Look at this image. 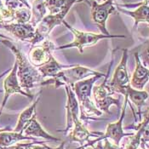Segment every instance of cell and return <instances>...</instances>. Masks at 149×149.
<instances>
[{
    "label": "cell",
    "instance_id": "cell-1",
    "mask_svg": "<svg viewBox=\"0 0 149 149\" xmlns=\"http://www.w3.org/2000/svg\"><path fill=\"white\" fill-rule=\"evenodd\" d=\"M79 0H45L46 9L49 14L36 26L34 37L29 42L32 46L40 44L46 38L51 31L64 21L72 5L78 3Z\"/></svg>",
    "mask_w": 149,
    "mask_h": 149
},
{
    "label": "cell",
    "instance_id": "cell-2",
    "mask_svg": "<svg viewBox=\"0 0 149 149\" xmlns=\"http://www.w3.org/2000/svg\"><path fill=\"white\" fill-rule=\"evenodd\" d=\"M1 44L10 49L15 57V61L17 63V76L20 85L23 90L29 93L30 90L40 86L45 79L42 77L38 68L31 63L27 56H26L11 40L1 39Z\"/></svg>",
    "mask_w": 149,
    "mask_h": 149
},
{
    "label": "cell",
    "instance_id": "cell-3",
    "mask_svg": "<svg viewBox=\"0 0 149 149\" xmlns=\"http://www.w3.org/2000/svg\"><path fill=\"white\" fill-rule=\"evenodd\" d=\"M105 76H106L105 73L100 72L99 74L91 76L89 79L79 81L72 87H71L79 104L81 120H86V119L97 120L95 118H91L90 116H101L102 114V112L100 111L95 107V103H93L91 96L92 90L95 83Z\"/></svg>",
    "mask_w": 149,
    "mask_h": 149
},
{
    "label": "cell",
    "instance_id": "cell-4",
    "mask_svg": "<svg viewBox=\"0 0 149 149\" xmlns=\"http://www.w3.org/2000/svg\"><path fill=\"white\" fill-rule=\"evenodd\" d=\"M99 73L100 72L98 71L75 64L72 68L61 70L56 77L44 80L40 86L53 85L56 89L65 85L72 87L77 82L84 80L89 76H94Z\"/></svg>",
    "mask_w": 149,
    "mask_h": 149
},
{
    "label": "cell",
    "instance_id": "cell-5",
    "mask_svg": "<svg viewBox=\"0 0 149 149\" xmlns=\"http://www.w3.org/2000/svg\"><path fill=\"white\" fill-rule=\"evenodd\" d=\"M62 24L68 29L69 31L73 34L74 39L72 42L69 43L68 45L56 47L55 50L58 49H66L70 48H77L80 53L84 52V48L91 47V46L96 45L99 41L107 38H125V35H106L102 33H89V32H83L75 29L66 21H63Z\"/></svg>",
    "mask_w": 149,
    "mask_h": 149
},
{
    "label": "cell",
    "instance_id": "cell-6",
    "mask_svg": "<svg viewBox=\"0 0 149 149\" xmlns=\"http://www.w3.org/2000/svg\"><path fill=\"white\" fill-rule=\"evenodd\" d=\"M113 63V57L111 61V63L109 65L108 71L106 74V76L104 77V81L102 84L94 86L93 87V96H94V100H95V107L102 112H104L107 114H111L110 112V107L115 105L118 107V112L120 111L121 108V104H120V100L119 98H114L113 95L115 93L112 91L110 90V88L107 85V82H108V78H109V74L111 72L112 68V65Z\"/></svg>",
    "mask_w": 149,
    "mask_h": 149
},
{
    "label": "cell",
    "instance_id": "cell-7",
    "mask_svg": "<svg viewBox=\"0 0 149 149\" xmlns=\"http://www.w3.org/2000/svg\"><path fill=\"white\" fill-rule=\"evenodd\" d=\"M91 10V17L94 23L97 26L102 34L109 35V32L107 29L106 22L110 15L117 13L115 0H107L102 3H98L95 0L85 1Z\"/></svg>",
    "mask_w": 149,
    "mask_h": 149
},
{
    "label": "cell",
    "instance_id": "cell-8",
    "mask_svg": "<svg viewBox=\"0 0 149 149\" xmlns=\"http://www.w3.org/2000/svg\"><path fill=\"white\" fill-rule=\"evenodd\" d=\"M128 49H123V56L120 62L115 69L113 78L107 82V85L110 90L115 94H120L125 96L127 87L130 85V75L127 69V61H128Z\"/></svg>",
    "mask_w": 149,
    "mask_h": 149
},
{
    "label": "cell",
    "instance_id": "cell-9",
    "mask_svg": "<svg viewBox=\"0 0 149 149\" xmlns=\"http://www.w3.org/2000/svg\"><path fill=\"white\" fill-rule=\"evenodd\" d=\"M128 102H129V100H128L127 95H125L124 107L122 108V113H121L120 118H118V120L117 122H115V123L108 124L107 127V131H106L105 134H103L102 136H101L99 137H97L94 141H88V144H84L80 148L88 147V146H93L95 143H96L98 141H101L104 139H111V140H113L114 141L115 145L119 146V143H120V141L122 140V138L125 137V136H132L134 135V133H125L124 131V129H123V121H124V118H125V116Z\"/></svg>",
    "mask_w": 149,
    "mask_h": 149
},
{
    "label": "cell",
    "instance_id": "cell-10",
    "mask_svg": "<svg viewBox=\"0 0 149 149\" xmlns=\"http://www.w3.org/2000/svg\"><path fill=\"white\" fill-rule=\"evenodd\" d=\"M55 43L49 38H46L40 44L31 47L27 57L31 63L38 68L52 60L54 57L53 52L55 51Z\"/></svg>",
    "mask_w": 149,
    "mask_h": 149
},
{
    "label": "cell",
    "instance_id": "cell-11",
    "mask_svg": "<svg viewBox=\"0 0 149 149\" xmlns=\"http://www.w3.org/2000/svg\"><path fill=\"white\" fill-rule=\"evenodd\" d=\"M3 86L4 95H3L2 106L0 107V115L2 113L9 98L10 97V95H14V94H21L24 96L29 98L30 100L33 99V95L32 94H29V93L25 91L20 85L18 76H17V63H16V61H15V64L10 70V72L8 73V75L4 79L3 83Z\"/></svg>",
    "mask_w": 149,
    "mask_h": 149
},
{
    "label": "cell",
    "instance_id": "cell-12",
    "mask_svg": "<svg viewBox=\"0 0 149 149\" xmlns=\"http://www.w3.org/2000/svg\"><path fill=\"white\" fill-rule=\"evenodd\" d=\"M116 8L118 11L133 18V27L136 28L138 24L141 22H146L149 25V6L146 0L136 4H116Z\"/></svg>",
    "mask_w": 149,
    "mask_h": 149
},
{
    "label": "cell",
    "instance_id": "cell-13",
    "mask_svg": "<svg viewBox=\"0 0 149 149\" xmlns=\"http://www.w3.org/2000/svg\"><path fill=\"white\" fill-rule=\"evenodd\" d=\"M65 90L67 92V104H66L67 127L65 130H58L57 131L67 134L69 130H72L73 122L76 119L79 118V104L74 92L69 85H65Z\"/></svg>",
    "mask_w": 149,
    "mask_h": 149
},
{
    "label": "cell",
    "instance_id": "cell-14",
    "mask_svg": "<svg viewBox=\"0 0 149 149\" xmlns=\"http://www.w3.org/2000/svg\"><path fill=\"white\" fill-rule=\"evenodd\" d=\"M3 28L11 33L16 39L26 42H30L32 40V38L34 37L36 31V27L30 22L25 24L16 22L3 24Z\"/></svg>",
    "mask_w": 149,
    "mask_h": 149
},
{
    "label": "cell",
    "instance_id": "cell-15",
    "mask_svg": "<svg viewBox=\"0 0 149 149\" xmlns=\"http://www.w3.org/2000/svg\"><path fill=\"white\" fill-rule=\"evenodd\" d=\"M134 56L136 60V68L130 79V84L136 90L142 91L149 81V69L142 64L138 52H136Z\"/></svg>",
    "mask_w": 149,
    "mask_h": 149
},
{
    "label": "cell",
    "instance_id": "cell-16",
    "mask_svg": "<svg viewBox=\"0 0 149 149\" xmlns=\"http://www.w3.org/2000/svg\"><path fill=\"white\" fill-rule=\"evenodd\" d=\"M102 133L98 132H91L85 125L81 121L80 118L76 119L73 122V125L71 130V132L68 135V140L70 142H79L84 145L86 141H89L91 136L93 137H99L102 136Z\"/></svg>",
    "mask_w": 149,
    "mask_h": 149
},
{
    "label": "cell",
    "instance_id": "cell-17",
    "mask_svg": "<svg viewBox=\"0 0 149 149\" xmlns=\"http://www.w3.org/2000/svg\"><path fill=\"white\" fill-rule=\"evenodd\" d=\"M23 134L25 136H33V137L36 138L40 137L44 138L45 140H49V141H61L60 138L49 135L48 132H46L45 130L43 129L42 125H40V123L37 119V112L33 114L31 120L28 122V124L26 125L24 130H23Z\"/></svg>",
    "mask_w": 149,
    "mask_h": 149
},
{
    "label": "cell",
    "instance_id": "cell-18",
    "mask_svg": "<svg viewBox=\"0 0 149 149\" xmlns=\"http://www.w3.org/2000/svg\"><path fill=\"white\" fill-rule=\"evenodd\" d=\"M29 140L33 141H38L37 138L25 136L21 132H15L14 130H4L0 132V147L6 148L15 145L22 141Z\"/></svg>",
    "mask_w": 149,
    "mask_h": 149
},
{
    "label": "cell",
    "instance_id": "cell-19",
    "mask_svg": "<svg viewBox=\"0 0 149 149\" xmlns=\"http://www.w3.org/2000/svg\"><path fill=\"white\" fill-rule=\"evenodd\" d=\"M128 97V100H130L133 104H135V106L137 107L138 116L140 118V120H141V110H142V107L145 105L146 101L148 100L149 95L148 91L142 90V91H139L136 90L134 88H132L130 86V84L127 87L125 95Z\"/></svg>",
    "mask_w": 149,
    "mask_h": 149
},
{
    "label": "cell",
    "instance_id": "cell-20",
    "mask_svg": "<svg viewBox=\"0 0 149 149\" xmlns=\"http://www.w3.org/2000/svg\"><path fill=\"white\" fill-rule=\"evenodd\" d=\"M41 92L42 91H39L38 96L36 99V101L33 102L29 107H27L25 110H23L22 112L20 113L19 118H18V120H17V124H16V125L14 128V130H13L14 131L23 133V130H24L26 125L28 124V122L31 120V118H33V114L36 113L37 105L39 102Z\"/></svg>",
    "mask_w": 149,
    "mask_h": 149
},
{
    "label": "cell",
    "instance_id": "cell-21",
    "mask_svg": "<svg viewBox=\"0 0 149 149\" xmlns=\"http://www.w3.org/2000/svg\"><path fill=\"white\" fill-rule=\"evenodd\" d=\"M75 64H72V65H63V64H61L57 61V60L55 57L52 58V60L46 63L45 65L38 68V71L40 72V73L42 74V77L44 79L45 78H54L57 75L58 73L63 70V69L69 68H72L73 67Z\"/></svg>",
    "mask_w": 149,
    "mask_h": 149
},
{
    "label": "cell",
    "instance_id": "cell-22",
    "mask_svg": "<svg viewBox=\"0 0 149 149\" xmlns=\"http://www.w3.org/2000/svg\"><path fill=\"white\" fill-rule=\"evenodd\" d=\"M46 10L45 0H33L31 7L32 18L30 23L36 27V26L45 17Z\"/></svg>",
    "mask_w": 149,
    "mask_h": 149
},
{
    "label": "cell",
    "instance_id": "cell-23",
    "mask_svg": "<svg viewBox=\"0 0 149 149\" xmlns=\"http://www.w3.org/2000/svg\"><path fill=\"white\" fill-rule=\"evenodd\" d=\"M32 18V11L31 8L23 7L15 10V22L16 23H25L30 22Z\"/></svg>",
    "mask_w": 149,
    "mask_h": 149
},
{
    "label": "cell",
    "instance_id": "cell-24",
    "mask_svg": "<svg viewBox=\"0 0 149 149\" xmlns=\"http://www.w3.org/2000/svg\"><path fill=\"white\" fill-rule=\"evenodd\" d=\"M33 143V141H32L30 143H16V144L10 146V147L2 148V149H30V147Z\"/></svg>",
    "mask_w": 149,
    "mask_h": 149
},
{
    "label": "cell",
    "instance_id": "cell-25",
    "mask_svg": "<svg viewBox=\"0 0 149 149\" xmlns=\"http://www.w3.org/2000/svg\"><path fill=\"white\" fill-rule=\"evenodd\" d=\"M30 149H48L47 145L45 144V141H33V143L31 145Z\"/></svg>",
    "mask_w": 149,
    "mask_h": 149
},
{
    "label": "cell",
    "instance_id": "cell-26",
    "mask_svg": "<svg viewBox=\"0 0 149 149\" xmlns=\"http://www.w3.org/2000/svg\"><path fill=\"white\" fill-rule=\"evenodd\" d=\"M65 145H66V141H62L56 148H50L49 146H47V148L48 149H65Z\"/></svg>",
    "mask_w": 149,
    "mask_h": 149
},
{
    "label": "cell",
    "instance_id": "cell-27",
    "mask_svg": "<svg viewBox=\"0 0 149 149\" xmlns=\"http://www.w3.org/2000/svg\"><path fill=\"white\" fill-rule=\"evenodd\" d=\"M85 1H87V0H79L78 1V3H81V2H85ZM96 3H102L104 2H106L107 0H95Z\"/></svg>",
    "mask_w": 149,
    "mask_h": 149
},
{
    "label": "cell",
    "instance_id": "cell-28",
    "mask_svg": "<svg viewBox=\"0 0 149 149\" xmlns=\"http://www.w3.org/2000/svg\"><path fill=\"white\" fill-rule=\"evenodd\" d=\"M4 8H5V5H4V3H3V0H0V11L3 10Z\"/></svg>",
    "mask_w": 149,
    "mask_h": 149
},
{
    "label": "cell",
    "instance_id": "cell-29",
    "mask_svg": "<svg viewBox=\"0 0 149 149\" xmlns=\"http://www.w3.org/2000/svg\"><path fill=\"white\" fill-rule=\"evenodd\" d=\"M10 70H11V68L9 69V70H7V71H5V72H3V73H1V74H0V79H1V78H2L3 76H4L5 74H7V73H9V72H10ZM0 92H2V91H0Z\"/></svg>",
    "mask_w": 149,
    "mask_h": 149
},
{
    "label": "cell",
    "instance_id": "cell-30",
    "mask_svg": "<svg viewBox=\"0 0 149 149\" xmlns=\"http://www.w3.org/2000/svg\"><path fill=\"white\" fill-rule=\"evenodd\" d=\"M0 38H3V39H8V40H11V38H10L7 37V36H5V35L1 34V33H0Z\"/></svg>",
    "mask_w": 149,
    "mask_h": 149
},
{
    "label": "cell",
    "instance_id": "cell-31",
    "mask_svg": "<svg viewBox=\"0 0 149 149\" xmlns=\"http://www.w3.org/2000/svg\"><path fill=\"white\" fill-rule=\"evenodd\" d=\"M4 130H10V127H5V128H2V129H0V132L4 131Z\"/></svg>",
    "mask_w": 149,
    "mask_h": 149
},
{
    "label": "cell",
    "instance_id": "cell-32",
    "mask_svg": "<svg viewBox=\"0 0 149 149\" xmlns=\"http://www.w3.org/2000/svg\"><path fill=\"white\" fill-rule=\"evenodd\" d=\"M146 1H147V4L149 6V0H146Z\"/></svg>",
    "mask_w": 149,
    "mask_h": 149
},
{
    "label": "cell",
    "instance_id": "cell-33",
    "mask_svg": "<svg viewBox=\"0 0 149 149\" xmlns=\"http://www.w3.org/2000/svg\"><path fill=\"white\" fill-rule=\"evenodd\" d=\"M0 28H3V24L0 23Z\"/></svg>",
    "mask_w": 149,
    "mask_h": 149
},
{
    "label": "cell",
    "instance_id": "cell-34",
    "mask_svg": "<svg viewBox=\"0 0 149 149\" xmlns=\"http://www.w3.org/2000/svg\"><path fill=\"white\" fill-rule=\"evenodd\" d=\"M138 149H146L145 148H138Z\"/></svg>",
    "mask_w": 149,
    "mask_h": 149
},
{
    "label": "cell",
    "instance_id": "cell-35",
    "mask_svg": "<svg viewBox=\"0 0 149 149\" xmlns=\"http://www.w3.org/2000/svg\"><path fill=\"white\" fill-rule=\"evenodd\" d=\"M0 149H2V147H0Z\"/></svg>",
    "mask_w": 149,
    "mask_h": 149
},
{
    "label": "cell",
    "instance_id": "cell-36",
    "mask_svg": "<svg viewBox=\"0 0 149 149\" xmlns=\"http://www.w3.org/2000/svg\"><path fill=\"white\" fill-rule=\"evenodd\" d=\"M0 44H1V40H0Z\"/></svg>",
    "mask_w": 149,
    "mask_h": 149
}]
</instances>
